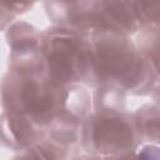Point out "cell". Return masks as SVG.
Segmentation results:
<instances>
[{
    "mask_svg": "<svg viewBox=\"0 0 160 160\" xmlns=\"http://www.w3.org/2000/svg\"><path fill=\"white\" fill-rule=\"evenodd\" d=\"M91 112V94L84 85L76 84L64 88L60 114L46 129V139L72 149L80 138V129Z\"/></svg>",
    "mask_w": 160,
    "mask_h": 160,
    "instance_id": "obj_5",
    "label": "cell"
},
{
    "mask_svg": "<svg viewBox=\"0 0 160 160\" xmlns=\"http://www.w3.org/2000/svg\"><path fill=\"white\" fill-rule=\"evenodd\" d=\"M134 124L141 144H159V105L146 104L132 112Z\"/></svg>",
    "mask_w": 160,
    "mask_h": 160,
    "instance_id": "obj_8",
    "label": "cell"
},
{
    "mask_svg": "<svg viewBox=\"0 0 160 160\" xmlns=\"http://www.w3.org/2000/svg\"><path fill=\"white\" fill-rule=\"evenodd\" d=\"M135 12L140 29L152 28L160 29V1L159 0H141L134 1Z\"/></svg>",
    "mask_w": 160,
    "mask_h": 160,
    "instance_id": "obj_11",
    "label": "cell"
},
{
    "mask_svg": "<svg viewBox=\"0 0 160 160\" xmlns=\"http://www.w3.org/2000/svg\"><path fill=\"white\" fill-rule=\"evenodd\" d=\"M99 160H160L159 146L155 144H142L138 149L110 156H99Z\"/></svg>",
    "mask_w": 160,
    "mask_h": 160,
    "instance_id": "obj_12",
    "label": "cell"
},
{
    "mask_svg": "<svg viewBox=\"0 0 160 160\" xmlns=\"http://www.w3.org/2000/svg\"><path fill=\"white\" fill-rule=\"evenodd\" d=\"M89 38L92 89L114 85L131 95L158 94L159 69L140 52L132 38L108 31L94 32Z\"/></svg>",
    "mask_w": 160,
    "mask_h": 160,
    "instance_id": "obj_1",
    "label": "cell"
},
{
    "mask_svg": "<svg viewBox=\"0 0 160 160\" xmlns=\"http://www.w3.org/2000/svg\"><path fill=\"white\" fill-rule=\"evenodd\" d=\"M45 76L56 88L84 85L92 89L90 38L70 28L51 25L41 31Z\"/></svg>",
    "mask_w": 160,
    "mask_h": 160,
    "instance_id": "obj_2",
    "label": "cell"
},
{
    "mask_svg": "<svg viewBox=\"0 0 160 160\" xmlns=\"http://www.w3.org/2000/svg\"><path fill=\"white\" fill-rule=\"evenodd\" d=\"M10 49L9 70L18 75L44 76L45 60L41 52V32L26 21H14L5 32Z\"/></svg>",
    "mask_w": 160,
    "mask_h": 160,
    "instance_id": "obj_6",
    "label": "cell"
},
{
    "mask_svg": "<svg viewBox=\"0 0 160 160\" xmlns=\"http://www.w3.org/2000/svg\"><path fill=\"white\" fill-rule=\"evenodd\" d=\"M79 145L85 154L110 156L132 151L142 144L132 112L91 110L81 125Z\"/></svg>",
    "mask_w": 160,
    "mask_h": 160,
    "instance_id": "obj_4",
    "label": "cell"
},
{
    "mask_svg": "<svg viewBox=\"0 0 160 160\" xmlns=\"http://www.w3.org/2000/svg\"><path fill=\"white\" fill-rule=\"evenodd\" d=\"M71 150L49 139H44L19 151L11 160H70Z\"/></svg>",
    "mask_w": 160,
    "mask_h": 160,
    "instance_id": "obj_9",
    "label": "cell"
},
{
    "mask_svg": "<svg viewBox=\"0 0 160 160\" xmlns=\"http://www.w3.org/2000/svg\"><path fill=\"white\" fill-rule=\"evenodd\" d=\"M92 111H124L126 109V92L114 85H99L92 89Z\"/></svg>",
    "mask_w": 160,
    "mask_h": 160,
    "instance_id": "obj_10",
    "label": "cell"
},
{
    "mask_svg": "<svg viewBox=\"0 0 160 160\" xmlns=\"http://www.w3.org/2000/svg\"><path fill=\"white\" fill-rule=\"evenodd\" d=\"M64 88L54 86L46 76L18 75L8 71L0 81L2 111L24 116L46 132L60 114Z\"/></svg>",
    "mask_w": 160,
    "mask_h": 160,
    "instance_id": "obj_3",
    "label": "cell"
},
{
    "mask_svg": "<svg viewBox=\"0 0 160 160\" xmlns=\"http://www.w3.org/2000/svg\"><path fill=\"white\" fill-rule=\"evenodd\" d=\"M44 139H46V132L24 116L6 111L0 114V144L2 146L21 151Z\"/></svg>",
    "mask_w": 160,
    "mask_h": 160,
    "instance_id": "obj_7",
    "label": "cell"
},
{
    "mask_svg": "<svg viewBox=\"0 0 160 160\" xmlns=\"http://www.w3.org/2000/svg\"><path fill=\"white\" fill-rule=\"evenodd\" d=\"M15 14L9 6V2L6 1H0V31L6 30L14 21Z\"/></svg>",
    "mask_w": 160,
    "mask_h": 160,
    "instance_id": "obj_13",
    "label": "cell"
}]
</instances>
